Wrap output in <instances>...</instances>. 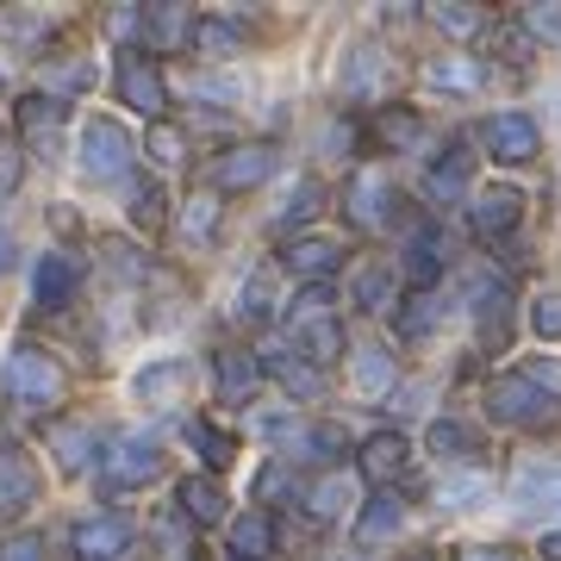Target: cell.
Listing matches in <instances>:
<instances>
[{
    "label": "cell",
    "mask_w": 561,
    "mask_h": 561,
    "mask_svg": "<svg viewBox=\"0 0 561 561\" xmlns=\"http://www.w3.org/2000/svg\"><path fill=\"white\" fill-rule=\"evenodd\" d=\"M7 400L20 405V412H50V405H62V368L44 350L20 343L7 356Z\"/></svg>",
    "instance_id": "cell-1"
},
{
    "label": "cell",
    "mask_w": 561,
    "mask_h": 561,
    "mask_svg": "<svg viewBox=\"0 0 561 561\" xmlns=\"http://www.w3.org/2000/svg\"><path fill=\"white\" fill-rule=\"evenodd\" d=\"M294 350L312 362H337L343 356V331L331 324V287H306L294 300Z\"/></svg>",
    "instance_id": "cell-2"
},
{
    "label": "cell",
    "mask_w": 561,
    "mask_h": 561,
    "mask_svg": "<svg viewBox=\"0 0 561 561\" xmlns=\"http://www.w3.org/2000/svg\"><path fill=\"white\" fill-rule=\"evenodd\" d=\"M131 131L125 125H113V119H94L88 131H81V169L94 181H113V175H125L131 169Z\"/></svg>",
    "instance_id": "cell-3"
},
{
    "label": "cell",
    "mask_w": 561,
    "mask_h": 561,
    "mask_svg": "<svg viewBox=\"0 0 561 561\" xmlns=\"http://www.w3.org/2000/svg\"><path fill=\"white\" fill-rule=\"evenodd\" d=\"M343 206H350V219H356L362 231H381V225L393 219V206H400V194H393V175H387V169H362V175L350 181Z\"/></svg>",
    "instance_id": "cell-4"
},
{
    "label": "cell",
    "mask_w": 561,
    "mask_h": 561,
    "mask_svg": "<svg viewBox=\"0 0 561 561\" xmlns=\"http://www.w3.org/2000/svg\"><path fill=\"white\" fill-rule=\"evenodd\" d=\"M38 500V461L20 443H0V518H20Z\"/></svg>",
    "instance_id": "cell-5"
},
{
    "label": "cell",
    "mask_w": 561,
    "mask_h": 561,
    "mask_svg": "<svg viewBox=\"0 0 561 561\" xmlns=\"http://www.w3.org/2000/svg\"><path fill=\"white\" fill-rule=\"evenodd\" d=\"M486 405H493V419H500V424H542V419H549L542 387L524 381V375H512V381H493V387H486Z\"/></svg>",
    "instance_id": "cell-6"
},
{
    "label": "cell",
    "mask_w": 561,
    "mask_h": 561,
    "mask_svg": "<svg viewBox=\"0 0 561 561\" xmlns=\"http://www.w3.org/2000/svg\"><path fill=\"white\" fill-rule=\"evenodd\" d=\"M106 474H113L119 486L157 481V474H162V449H157L150 437H138V431H131V437L113 443V461H106Z\"/></svg>",
    "instance_id": "cell-7"
},
{
    "label": "cell",
    "mask_w": 561,
    "mask_h": 561,
    "mask_svg": "<svg viewBox=\"0 0 561 561\" xmlns=\"http://www.w3.org/2000/svg\"><path fill=\"white\" fill-rule=\"evenodd\" d=\"M76 556L81 561H125V556H131V524H125V518L76 524Z\"/></svg>",
    "instance_id": "cell-8"
},
{
    "label": "cell",
    "mask_w": 561,
    "mask_h": 561,
    "mask_svg": "<svg viewBox=\"0 0 561 561\" xmlns=\"http://www.w3.org/2000/svg\"><path fill=\"white\" fill-rule=\"evenodd\" d=\"M387 94V57L375 44H362L343 57V101H381Z\"/></svg>",
    "instance_id": "cell-9"
},
{
    "label": "cell",
    "mask_w": 561,
    "mask_h": 561,
    "mask_svg": "<svg viewBox=\"0 0 561 561\" xmlns=\"http://www.w3.org/2000/svg\"><path fill=\"white\" fill-rule=\"evenodd\" d=\"M119 94H125V106H138L144 119H157V113H162L169 94H162V76L144 62V50H131V57L119 62Z\"/></svg>",
    "instance_id": "cell-10"
},
{
    "label": "cell",
    "mask_w": 561,
    "mask_h": 561,
    "mask_svg": "<svg viewBox=\"0 0 561 561\" xmlns=\"http://www.w3.org/2000/svg\"><path fill=\"white\" fill-rule=\"evenodd\" d=\"M262 368H268L287 393H300V400H319V393H324V375H319V368H306L300 350H280V343H268V350H262Z\"/></svg>",
    "instance_id": "cell-11"
},
{
    "label": "cell",
    "mask_w": 561,
    "mask_h": 561,
    "mask_svg": "<svg viewBox=\"0 0 561 561\" xmlns=\"http://www.w3.org/2000/svg\"><path fill=\"white\" fill-rule=\"evenodd\" d=\"M486 150L500 162H530L537 157V125L524 119V113H500V119L486 125Z\"/></svg>",
    "instance_id": "cell-12"
},
{
    "label": "cell",
    "mask_w": 561,
    "mask_h": 561,
    "mask_svg": "<svg viewBox=\"0 0 561 561\" xmlns=\"http://www.w3.org/2000/svg\"><path fill=\"white\" fill-rule=\"evenodd\" d=\"M76 280H81V268H76L69 256H44L38 275H32V287H38V306H44V312H62V306L76 300Z\"/></svg>",
    "instance_id": "cell-13"
},
{
    "label": "cell",
    "mask_w": 561,
    "mask_h": 561,
    "mask_svg": "<svg viewBox=\"0 0 561 561\" xmlns=\"http://www.w3.org/2000/svg\"><path fill=\"white\" fill-rule=\"evenodd\" d=\"M518 213H524L518 194H512V187H493V194H481V201H474V213H468V219H474V238H505V231L518 225Z\"/></svg>",
    "instance_id": "cell-14"
},
{
    "label": "cell",
    "mask_w": 561,
    "mask_h": 561,
    "mask_svg": "<svg viewBox=\"0 0 561 561\" xmlns=\"http://www.w3.org/2000/svg\"><path fill=\"white\" fill-rule=\"evenodd\" d=\"M268 169H275V150H268V144H243V150H231L213 175H219V187H256Z\"/></svg>",
    "instance_id": "cell-15"
},
{
    "label": "cell",
    "mask_w": 561,
    "mask_h": 561,
    "mask_svg": "<svg viewBox=\"0 0 561 561\" xmlns=\"http://www.w3.org/2000/svg\"><path fill=\"white\" fill-rule=\"evenodd\" d=\"M219 400H250V393H256V381H262V362L256 356H243V350H219Z\"/></svg>",
    "instance_id": "cell-16"
},
{
    "label": "cell",
    "mask_w": 561,
    "mask_h": 561,
    "mask_svg": "<svg viewBox=\"0 0 561 561\" xmlns=\"http://www.w3.org/2000/svg\"><path fill=\"white\" fill-rule=\"evenodd\" d=\"M512 500L518 512H561V468H524Z\"/></svg>",
    "instance_id": "cell-17"
},
{
    "label": "cell",
    "mask_w": 561,
    "mask_h": 561,
    "mask_svg": "<svg viewBox=\"0 0 561 561\" xmlns=\"http://www.w3.org/2000/svg\"><path fill=\"white\" fill-rule=\"evenodd\" d=\"M50 449H57L62 474H81L88 461L101 456V437H94L88 424H50Z\"/></svg>",
    "instance_id": "cell-18"
},
{
    "label": "cell",
    "mask_w": 561,
    "mask_h": 561,
    "mask_svg": "<svg viewBox=\"0 0 561 561\" xmlns=\"http://www.w3.org/2000/svg\"><path fill=\"white\" fill-rule=\"evenodd\" d=\"M187 381H194V368H187V362H162V368H144V375H138V400H144V405H169Z\"/></svg>",
    "instance_id": "cell-19"
},
{
    "label": "cell",
    "mask_w": 561,
    "mask_h": 561,
    "mask_svg": "<svg viewBox=\"0 0 561 561\" xmlns=\"http://www.w3.org/2000/svg\"><path fill=\"white\" fill-rule=\"evenodd\" d=\"M300 500H306V512H312V518H337L343 505H356V481H350V474H324V481L306 486Z\"/></svg>",
    "instance_id": "cell-20"
},
{
    "label": "cell",
    "mask_w": 561,
    "mask_h": 561,
    "mask_svg": "<svg viewBox=\"0 0 561 561\" xmlns=\"http://www.w3.org/2000/svg\"><path fill=\"white\" fill-rule=\"evenodd\" d=\"M400 468H405V443L393 437V431H381V437L362 443V474H368V481H393Z\"/></svg>",
    "instance_id": "cell-21"
},
{
    "label": "cell",
    "mask_w": 561,
    "mask_h": 561,
    "mask_svg": "<svg viewBox=\"0 0 561 561\" xmlns=\"http://www.w3.org/2000/svg\"><path fill=\"white\" fill-rule=\"evenodd\" d=\"M443 275V238L437 231H419V238L405 243V280L412 287H431Z\"/></svg>",
    "instance_id": "cell-22"
},
{
    "label": "cell",
    "mask_w": 561,
    "mask_h": 561,
    "mask_svg": "<svg viewBox=\"0 0 561 561\" xmlns=\"http://www.w3.org/2000/svg\"><path fill=\"white\" fill-rule=\"evenodd\" d=\"M57 119H62L57 94H32V101H20V131L32 144H44V150H50V138H57Z\"/></svg>",
    "instance_id": "cell-23"
},
{
    "label": "cell",
    "mask_w": 561,
    "mask_h": 561,
    "mask_svg": "<svg viewBox=\"0 0 561 561\" xmlns=\"http://www.w3.org/2000/svg\"><path fill=\"white\" fill-rule=\"evenodd\" d=\"M231 549H238V561H268V549H275V524H268V512H250V518L231 524Z\"/></svg>",
    "instance_id": "cell-24"
},
{
    "label": "cell",
    "mask_w": 561,
    "mask_h": 561,
    "mask_svg": "<svg viewBox=\"0 0 561 561\" xmlns=\"http://www.w3.org/2000/svg\"><path fill=\"white\" fill-rule=\"evenodd\" d=\"M287 268H294V275H306L312 287H324V275L337 268V243H324V238L294 243V250H287Z\"/></svg>",
    "instance_id": "cell-25"
},
{
    "label": "cell",
    "mask_w": 561,
    "mask_h": 561,
    "mask_svg": "<svg viewBox=\"0 0 561 561\" xmlns=\"http://www.w3.org/2000/svg\"><path fill=\"white\" fill-rule=\"evenodd\" d=\"M468 162H474V157H461V150H449V162H437V169L424 175V194H431L437 206L461 201V187H468Z\"/></svg>",
    "instance_id": "cell-26"
},
{
    "label": "cell",
    "mask_w": 561,
    "mask_h": 561,
    "mask_svg": "<svg viewBox=\"0 0 561 561\" xmlns=\"http://www.w3.org/2000/svg\"><path fill=\"white\" fill-rule=\"evenodd\" d=\"M194 32H201V25L187 20V7H157V13H150V44H157V50H175V44H187Z\"/></svg>",
    "instance_id": "cell-27"
},
{
    "label": "cell",
    "mask_w": 561,
    "mask_h": 561,
    "mask_svg": "<svg viewBox=\"0 0 561 561\" xmlns=\"http://www.w3.org/2000/svg\"><path fill=\"white\" fill-rule=\"evenodd\" d=\"M181 512H187L194 524H219V518H225L219 481H187V486H181Z\"/></svg>",
    "instance_id": "cell-28"
},
{
    "label": "cell",
    "mask_w": 561,
    "mask_h": 561,
    "mask_svg": "<svg viewBox=\"0 0 561 561\" xmlns=\"http://www.w3.org/2000/svg\"><path fill=\"white\" fill-rule=\"evenodd\" d=\"M400 530V500H368V512H362V524H356V537L375 549V542H387Z\"/></svg>",
    "instance_id": "cell-29"
},
{
    "label": "cell",
    "mask_w": 561,
    "mask_h": 561,
    "mask_svg": "<svg viewBox=\"0 0 561 561\" xmlns=\"http://www.w3.org/2000/svg\"><path fill=\"white\" fill-rule=\"evenodd\" d=\"M356 300L368 306V312H393V275H387V268H362L356 275Z\"/></svg>",
    "instance_id": "cell-30"
},
{
    "label": "cell",
    "mask_w": 561,
    "mask_h": 561,
    "mask_svg": "<svg viewBox=\"0 0 561 561\" xmlns=\"http://www.w3.org/2000/svg\"><path fill=\"white\" fill-rule=\"evenodd\" d=\"M356 387H362V393L393 387V356H387V350H362V356H356Z\"/></svg>",
    "instance_id": "cell-31"
},
{
    "label": "cell",
    "mask_w": 561,
    "mask_h": 561,
    "mask_svg": "<svg viewBox=\"0 0 561 561\" xmlns=\"http://www.w3.org/2000/svg\"><path fill=\"white\" fill-rule=\"evenodd\" d=\"M187 443H201V449H206V468H225V461L238 456V443L225 437V431H213L206 419H194V424H187Z\"/></svg>",
    "instance_id": "cell-32"
},
{
    "label": "cell",
    "mask_w": 561,
    "mask_h": 561,
    "mask_svg": "<svg viewBox=\"0 0 561 561\" xmlns=\"http://www.w3.org/2000/svg\"><path fill=\"white\" fill-rule=\"evenodd\" d=\"M431 449H437V456H474V431L456 424V419H437L431 424Z\"/></svg>",
    "instance_id": "cell-33"
},
{
    "label": "cell",
    "mask_w": 561,
    "mask_h": 561,
    "mask_svg": "<svg viewBox=\"0 0 561 561\" xmlns=\"http://www.w3.org/2000/svg\"><path fill=\"white\" fill-rule=\"evenodd\" d=\"M243 324H262L268 319V275H250V287H238V306H231Z\"/></svg>",
    "instance_id": "cell-34"
},
{
    "label": "cell",
    "mask_w": 561,
    "mask_h": 561,
    "mask_svg": "<svg viewBox=\"0 0 561 561\" xmlns=\"http://www.w3.org/2000/svg\"><path fill=\"white\" fill-rule=\"evenodd\" d=\"M312 213H319V181H300V187H294V194H287V206H280V231H287V225H300V219H312Z\"/></svg>",
    "instance_id": "cell-35"
},
{
    "label": "cell",
    "mask_w": 561,
    "mask_h": 561,
    "mask_svg": "<svg viewBox=\"0 0 561 561\" xmlns=\"http://www.w3.org/2000/svg\"><path fill=\"white\" fill-rule=\"evenodd\" d=\"M213 225H219V201H213V194L187 201V213H181V231H187V238H213Z\"/></svg>",
    "instance_id": "cell-36"
},
{
    "label": "cell",
    "mask_w": 561,
    "mask_h": 561,
    "mask_svg": "<svg viewBox=\"0 0 561 561\" xmlns=\"http://www.w3.org/2000/svg\"><path fill=\"white\" fill-rule=\"evenodd\" d=\"M437 500L443 505H474V500H486V481H481V474H456V481L437 486Z\"/></svg>",
    "instance_id": "cell-37"
},
{
    "label": "cell",
    "mask_w": 561,
    "mask_h": 561,
    "mask_svg": "<svg viewBox=\"0 0 561 561\" xmlns=\"http://www.w3.org/2000/svg\"><path fill=\"white\" fill-rule=\"evenodd\" d=\"M431 81L437 88H481V69L474 62H431Z\"/></svg>",
    "instance_id": "cell-38"
},
{
    "label": "cell",
    "mask_w": 561,
    "mask_h": 561,
    "mask_svg": "<svg viewBox=\"0 0 561 561\" xmlns=\"http://www.w3.org/2000/svg\"><path fill=\"white\" fill-rule=\"evenodd\" d=\"M106 32H113V38H150V13H144V7H119V13L106 20Z\"/></svg>",
    "instance_id": "cell-39"
},
{
    "label": "cell",
    "mask_w": 561,
    "mask_h": 561,
    "mask_svg": "<svg viewBox=\"0 0 561 561\" xmlns=\"http://www.w3.org/2000/svg\"><path fill=\"white\" fill-rule=\"evenodd\" d=\"M194 44H201V50H213V57H231V50H238V32H231V25H219V20H206L201 32H194Z\"/></svg>",
    "instance_id": "cell-40"
},
{
    "label": "cell",
    "mask_w": 561,
    "mask_h": 561,
    "mask_svg": "<svg viewBox=\"0 0 561 561\" xmlns=\"http://www.w3.org/2000/svg\"><path fill=\"white\" fill-rule=\"evenodd\" d=\"M157 219H162V187H138V194H131V225L157 231Z\"/></svg>",
    "instance_id": "cell-41"
},
{
    "label": "cell",
    "mask_w": 561,
    "mask_h": 561,
    "mask_svg": "<svg viewBox=\"0 0 561 561\" xmlns=\"http://www.w3.org/2000/svg\"><path fill=\"white\" fill-rule=\"evenodd\" d=\"M150 157H157V162H181V131H175V125H150Z\"/></svg>",
    "instance_id": "cell-42"
},
{
    "label": "cell",
    "mask_w": 561,
    "mask_h": 561,
    "mask_svg": "<svg viewBox=\"0 0 561 561\" xmlns=\"http://www.w3.org/2000/svg\"><path fill=\"white\" fill-rule=\"evenodd\" d=\"M437 25L456 32V38H468V32H481V13H468V7H437Z\"/></svg>",
    "instance_id": "cell-43"
},
{
    "label": "cell",
    "mask_w": 561,
    "mask_h": 561,
    "mask_svg": "<svg viewBox=\"0 0 561 561\" xmlns=\"http://www.w3.org/2000/svg\"><path fill=\"white\" fill-rule=\"evenodd\" d=\"M524 32H530V38H561V7H537V13H524Z\"/></svg>",
    "instance_id": "cell-44"
},
{
    "label": "cell",
    "mask_w": 561,
    "mask_h": 561,
    "mask_svg": "<svg viewBox=\"0 0 561 561\" xmlns=\"http://www.w3.org/2000/svg\"><path fill=\"white\" fill-rule=\"evenodd\" d=\"M381 138H387V144H412V138H419V119H412V113H387V119H381Z\"/></svg>",
    "instance_id": "cell-45"
},
{
    "label": "cell",
    "mask_w": 561,
    "mask_h": 561,
    "mask_svg": "<svg viewBox=\"0 0 561 561\" xmlns=\"http://www.w3.org/2000/svg\"><path fill=\"white\" fill-rule=\"evenodd\" d=\"M0 561H44V542L38 537H7L0 542Z\"/></svg>",
    "instance_id": "cell-46"
},
{
    "label": "cell",
    "mask_w": 561,
    "mask_h": 561,
    "mask_svg": "<svg viewBox=\"0 0 561 561\" xmlns=\"http://www.w3.org/2000/svg\"><path fill=\"white\" fill-rule=\"evenodd\" d=\"M194 94H201V101H238L243 88H238V81H225V76H201V81H194Z\"/></svg>",
    "instance_id": "cell-47"
},
{
    "label": "cell",
    "mask_w": 561,
    "mask_h": 561,
    "mask_svg": "<svg viewBox=\"0 0 561 561\" xmlns=\"http://www.w3.org/2000/svg\"><path fill=\"white\" fill-rule=\"evenodd\" d=\"M530 324H537L542 337H561V294H556V300H537V312H530Z\"/></svg>",
    "instance_id": "cell-48"
},
{
    "label": "cell",
    "mask_w": 561,
    "mask_h": 561,
    "mask_svg": "<svg viewBox=\"0 0 561 561\" xmlns=\"http://www.w3.org/2000/svg\"><path fill=\"white\" fill-rule=\"evenodd\" d=\"M524 381H537V387H549V393H561V362H530V368H524Z\"/></svg>",
    "instance_id": "cell-49"
},
{
    "label": "cell",
    "mask_w": 561,
    "mask_h": 561,
    "mask_svg": "<svg viewBox=\"0 0 561 561\" xmlns=\"http://www.w3.org/2000/svg\"><path fill=\"white\" fill-rule=\"evenodd\" d=\"M76 81H88V69H81V62H62V69L44 76V88H76Z\"/></svg>",
    "instance_id": "cell-50"
},
{
    "label": "cell",
    "mask_w": 561,
    "mask_h": 561,
    "mask_svg": "<svg viewBox=\"0 0 561 561\" xmlns=\"http://www.w3.org/2000/svg\"><path fill=\"white\" fill-rule=\"evenodd\" d=\"M13 181H20V157L0 144V194H13Z\"/></svg>",
    "instance_id": "cell-51"
},
{
    "label": "cell",
    "mask_w": 561,
    "mask_h": 561,
    "mask_svg": "<svg viewBox=\"0 0 561 561\" xmlns=\"http://www.w3.org/2000/svg\"><path fill=\"white\" fill-rule=\"evenodd\" d=\"M461 561H518V556H512V549H468Z\"/></svg>",
    "instance_id": "cell-52"
},
{
    "label": "cell",
    "mask_w": 561,
    "mask_h": 561,
    "mask_svg": "<svg viewBox=\"0 0 561 561\" xmlns=\"http://www.w3.org/2000/svg\"><path fill=\"white\" fill-rule=\"evenodd\" d=\"M542 556H549V561H561V530H556V537H542Z\"/></svg>",
    "instance_id": "cell-53"
},
{
    "label": "cell",
    "mask_w": 561,
    "mask_h": 561,
    "mask_svg": "<svg viewBox=\"0 0 561 561\" xmlns=\"http://www.w3.org/2000/svg\"><path fill=\"white\" fill-rule=\"evenodd\" d=\"M405 561H437V556H405Z\"/></svg>",
    "instance_id": "cell-54"
}]
</instances>
